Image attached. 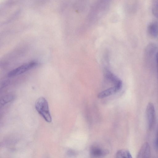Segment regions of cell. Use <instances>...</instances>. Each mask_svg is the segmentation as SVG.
I'll return each instance as SVG.
<instances>
[{"label":"cell","mask_w":158,"mask_h":158,"mask_svg":"<svg viewBox=\"0 0 158 158\" xmlns=\"http://www.w3.org/2000/svg\"><path fill=\"white\" fill-rule=\"evenodd\" d=\"M35 108L39 113L47 122L52 121V117L49 109L48 103L43 97L38 98L35 103Z\"/></svg>","instance_id":"cell-1"},{"label":"cell","mask_w":158,"mask_h":158,"mask_svg":"<svg viewBox=\"0 0 158 158\" xmlns=\"http://www.w3.org/2000/svg\"><path fill=\"white\" fill-rule=\"evenodd\" d=\"M37 63L33 61L23 64L10 71L8 74V76L12 77L20 75L36 66Z\"/></svg>","instance_id":"cell-2"},{"label":"cell","mask_w":158,"mask_h":158,"mask_svg":"<svg viewBox=\"0 0 158 158\" xmlns=\"http://www.w3.org/2000/svg\"><path fill=\"white\" fill-rule=\"evenodd\" d=\"M146 117L148 128L151 130L153 127L155 121V112L154 106L153 103H148L146 110Z\"/></svg>","instance_id":"cell-3"},{"label":"cell","mask_w":158,"mask_h":158,"mask_svg":"<svg viewBox=\"0 0 158 158\" xmlns=\"http://www.w3.org/2000/svg\"><path fill=\"white\" fill-rule=\"evenodd\" d=\"M90 153L94 157L101 158L108 155L109 152L107 149L100 147L94 146L91 148Z\"/></svg>","instance_id":"cell-4"},{"label":"cell","mask_w":158,"mask_h":158,"mask_svg":"<svg viewBox=\"0 0 158 158\" xmlns=\"http://www.w3.org/2000/svg\"><path fill=\"white\" fill-rule=\"evenodd\" d=\"M151 149L147 142L144 143L140 148L138 153L137 158H150Z\"/></svg>","instance_id":"cell-5"},{"label":"cell","mask_w":158,"mask_h":158,"mask_svg":"<svg viewBox=\"0 0 158 158\" xmlns=\"http://www.w3.org/2000/svg\"><path fill=\"white\" fill-rule=\"evenodd\" d=\"M106 77L120 90L122 87V81L116 75L109 71H106L105 73Z\"/></svg>","instance_id":"cell-6"},{"label":"cell","mask_w":158,"mask_h":158,"mask_svg":"<svg viewBox=\"0 0 158 158\" xmlns=\"http://www.w3.org/2000/svg\"><path fill=\"white\" fill-rule=\"evenodd\" d=\"M119 90L118 87L114 86L100 92L98 95V97L100 99L103 98L114 94Z\"/></svg>","instance_id":"cell-7"},{"label":"cell","mask_w":158,"mask_h":158,"mask_svg":"<svg viewBox=\"0 0 158 158\" xmlns=\"http://www.w3.org/2000/svg\"><path fill=\"white\" fill-rule=\"evenodd\" d=\"M158 24L157 21L151 22L148 27V32L149 35L154 37L157 36Z\"/></svg>","instance_id":"cell-8"},{"label":"cell","mask_w":158,"mask_h":158,"mask_svg":"<svg viewBox=\"0 0 158 158\" xmlns=\"http://www.w3.org/2000/svg\"><path fill=\"white\" fill-rule=\"evenodd\" d=\"M115 158H133L130 152L128 150L121 149L116 153Z\"/></svg>","instance_id":"cell-9"},{"label":"cell","mask_w":158,"mask_h":158,"mask_svg":"<svg viewBox=\"0 0 158 158\" xmlns=\"http://www.w3.org/2000/svg\"><path fill=\"white\" fill-rule=\"evenodd\" d=\"M14 98V96L11 94L6 95L1 97L0 98V108L11 101Z\"/></svg>","instance_id":"cell-10"},{"label":"cell","mask_w":158,"mask_h":158,"mask_svg":"<svg viewBox=\"0 0 158 158\" xmlns=\"http://www.w3.org/2000/svg\"><path fill=\"white\" fill-rule=\"evenodd\" d=\"M158 0H155L153 3L152 6V12L154 15L157 17L158 15Z\"/></svg>","instance_id":"cell-11"},{"label":"cell","mask_w":158,"mask_h":158,"mask_svg":"<svg viewBox=\"0 0 158 158\" xmlns=\"http://www.w3.org/2000/svg\"><path fill=\"white\" fill-rule=\"evenodd\" d=\"M8 83V82L7 81H2L0 84V90L6 85Z\"/></svg>","instance_id":"cell-12"},{"label":"cell","mask_w":158,"mask_h":158,"mask_svg":"<svg viewBox=\"0 0 158 158\" xmlns=\"http://www.w3.org/2000/svg\"><path fill=\"white\" fill-rule=\"evenodd\" d=\"M154 146L156 148H157V139L156 138L154 142Z\"/></svg>","instance_id":"cell-13"}]
</instances>
